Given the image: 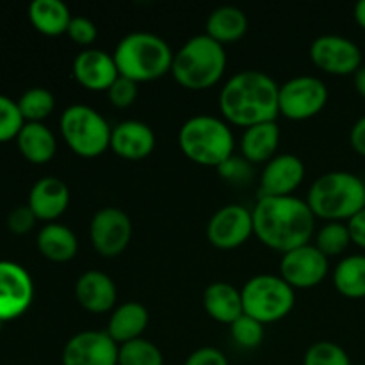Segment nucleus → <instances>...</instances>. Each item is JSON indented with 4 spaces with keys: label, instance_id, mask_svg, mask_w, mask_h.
<instances>
[{
    "label": "nucleus",
    "instance_id": "obj_3",
    "mask_svg": "<svg viewBox=\"0 0 365 365\" xmlns=\"http://www.w3.org/2000/svg\"><path fill=\"white\" fill-rule=\"evenodd\" d=\"M113 57L120 75L139 84L171 71L175 53L170 43L155 32L134 31L118 41Z\"/></svg>",
    "mask_w": 365,
    "mask_h": 365
},
{
    "label": "nucleus",
    "instance_id": "obj_17",
    "mask_svg": "<svg viewBox=\"0 0 365 365\" xmlns=\"http://www.w3.org/2000/svg\"><path fill=\"white\" fill-rule=\"evenodd\" d=\"M73 77L89 91H106L120 77L114 57L100 48H84L73 59Z\"/></svg>",
    "mask_w": 365,
    "mask_h": 365
},
{
    "label": "nucleus",
    "instance_id": "obj_32",
    "mask_svg": "<svg viewBox=\"0 0 365 365\" xmlns=\"http://www.w3.org/2000/svg\"><path fill=\"white\" fill-rule=\"evenodd\" d=\"M303 365H351L344 348L331 341H317L307 349Z\"/></svg>",
    "mask_w": 365,
    "mask_h": 365
},
{
    "label": "nucleus",
    "instance_id": "obj_42",
    "mask_svg": "<svg viewBox=\"0 0 365 365\" xmlns=\"http://www.w3.org/2000/svg\"><path fill=\"white\" fill-rule=\"evenodd\" d=\"M355 78V89L362 98H365V66H360L353 75Z\"/></svg>",
    "mask_w": 365,
    "mask_h": 365
},
{
    "label": "nucleus",
    "instance_id": "obj_21",
    "mask_svg": "<svg viewBox=\"0 0 365 365\" xmlns=\"http://www.w3.org/2000/svg\"><path fill=\"white\" fill-rule=\"evenodd\" d=\"M203 309L217 323L232 324L245 314L241 291L228 282H212L203 291Z\"/></svg>",
    "mask_w": 365,
    "mask_h": 365
},
{
    "label": "nucleus",
    "instance_id": "obj_2",
    "mask_svg": "<svg viewBox=\"0 0 365 365\" xmlns=\"http://www.w3.org/2000/svg\"><path fill=\"white\" fill-rule=\"evenodd\" d=\"M280 86L260 70L232 75L220 91V110L225 121L248 128L264 121H277Z\"/></svg>",
    "mask_w": 365,
    "mask_h": 365
},
{
    "label": "nucleus",
    "instance_id": "obj_14",
    "mask_svg": "<svg viewBox=\"0 0 365 365\" xmlns=\"http://www.w3.org/2000/svg\"><path fill=\"white\" fill-rule=\"evenodd\" d=\"M207 239L220 250H234L245 245L253 234V214L246 207L230 203L210 216L207 223Z\"/></svg>",
    "mask_w": 365,
    "mask_h": 365
},
{
    "label": "nucleus",
    "instance_id": "obj_20",
    "mask_svg": "<svg viewBox=\"0 0 365 365\" xmlns=\"http://www.w3.org/2000/svg\"><path fill=\"white\" fill-rule=\"evenodd\" d=\"M27 205L38 220L53 223L70 205V189L61 178L43 177L31 187Z\"/></svg>",
    "mask_w": 365,
    "mask_h": 365
},
{
    "label": "nucleus",
    "instance_id": "obj_38",
    "mask_svg": "<svg viewBox=\"0 0 365 365\" xmlns=\"http://www.w3.org/2000/svg\"><path fill=\"white\" fill-rule=\"evenodd\" d=\"M36 221H38V217L34 216L31 207L21 205L11 210L9 216H7V227H9V230L13 232V234L24 235L34 228Z\"/></svg>",
    "mask_w": 365,
    "mask_h": 365
},
{
    "label": "nucleus",
    "instance_id": "obj_7",
    "mask_svg": "<svg viewBox=\"0 0 365 365\" xmlns=\"http://www.w3.org/2000/svg\"><path fill=\"white\" fill-rule=\"evenodd\" d=\"M64 143L81 157H98L110 148L113 127L109 121L93 107L73 103L66 107L59 120Z\"/></svg>",
    "mask_w": 365,
    "mask_h": 365
},
{
    "label": "nucleus",
    "instance_id": "obj_9",
    "mask_svg": "<svg viewBox=\"0 0 365 365\" xmlns=\"http://www.w3.org/2000/svg\"><path fill=\"white\" fill-rule=\"evenodd\" d=\"M328 102V88L319 77L298 75L280 86L278 107L280 114L294 121L309 120L324 109Z\"/></svg>",
    "mask_w": 365,
    "mask_h": 365
},
{
    "label": "nucleus",
    "instance_id": "obj_35",
    "mask_svg": "<svg viewBox=\"0 0 365 365\" xmlns=\"http://www.w3.org/2000/svg\"><path fill=\"white\" fill-rule=\"evenodd\" d=\"M138 95H139L138 82L132 81V78L123 77V75H120V77L113 82V86L107 89L109 102L113 103L114 107H118V109H127V107H130L132 103L135 102V98H138Z\"/></svg>",
    "mask_w": 365,
    "mask_h": 365
},
{
    "label": "nucleus",
    "instance_id": "obj_26",
    "mask_svg": "<svg viewBox=\"0 0 365 365\" xmlns=\"http://www.w3.org/2000/svg\"><path fill=\"white\" fill-rule=\"evenodd\" d=\"M38 248L41 255L52 262H68L77 255L78 239L70 227L53 221L39 230Z\"/></svg>",
    "mask_w": 365,
    "mask_h": 365
},
{
    "label": "nucleus",
    "instance_id": "obj_28",
    "mask_svg": "<svg viewBox=\"0 0 365 365\" xmlns=\"http://www.w3.org/2000/svg\"><path fill=\"white\" fill-rule=\"evenodd\" d=\"M334 285L349 299L365 298V255L344 257L334 269Z\"/></svg>",
    "mask_w": 365,
    "mask_h": 365
},
{
    "label": "nucleus",
    "instance_id": "obj_36",
    "mask_svg": "<svg viewBox=\"0 0 365 365\" xmlns=\"http://www.w3.org/2000/svg\"><path fill=\"white\" fill-rule=\"evenodd\" d=\"M66 34L70 36L77 45L89 48V45H93L95 39L98 38V29H96L95 21H93L91 18L77 14V16H71Z\"/></svg>",
    "mask_w": 365,
    "mask_h": 365
},
{
    "label": "nucleus",
    "instance_id": "obj_39",
    "mask_svg": "<svg viewBox=\"0 0 365 365\" xmlns=\"http://www.w3.org/2000/svg\"><path fill=\"white\" fill-rule=\"evenodd\" d=\"M184 365H230L228 359L221 349L212 348V346H203V348L195 349L187 356Z\"/></svg>",
    "mask_w": 365,
    "mask_h": 365
},
{
    "label": "nucleus",
    "instance_id": "obj_15",
    "mask_svg": "<svg viewBox=\"0 0 365 365\" xmlns=\"http://www.w3.org/2000/svg\"><path fill=\"white\" fill-rule=\"evenodd\" d=\"M34 284L24 266L0 260V323L16 319L31 307Z\"/></svg>",
    "mask_w": 365,
    "mask_h": 365
},
{
    "label": "nucleus",
    "instance_id": "obj_13",
    "mask_svg": "<svg viewBox=\"0 0 365 365\" xmlns=\"http://www.w3.org/2000/svg\"><path fill=\"white\" fill-rule=\"evenodd\" d=\"M120 344L107 331L84 330L68 339L63 348V365H118Z\"/></svg>",
    "mask_w": 365,
    "mask_h": 365
},
{
    "label": "nucleus",
    "instance_id": "obj_37",
    "mask_svg": "<svg viewBox=\"0 0 365 365\" xmlns=\"http://www.w3.org/2000/svg\"><path fill=\"white\" fill-rule=\"evenodd\" d=\"M217 173L232 184H248L252 178V164L245 157L232 155L230 159L217 166Z\"/></svg>",
    "mask_w": 365,
    "mask_h": 365
},
{
    "label": "nucleus",
    "instance_id": "obj_33",
    "mask_svg": "<svg viewBox=\"0 0 365 365\" xmlns=\"http://www.w3.org/2000/svg\"><path fill=\"white\" fill-rule=\"evenodd\" d=\"M230 335L237 346L245 349L259 348L264 341V324L242 314L230 324Z\"/></svg>",
    "mask_w": 365,
    "mask_h": 365
},
{
    "label": "nucleus",
    "instance_id": "obj_6",
    "mask_svg": "<svg viewBox=\"0 0 365 365\" xmlns=\"http://www.w3.org/2000/svg\"><path fill=\"white\" fill-rule=\"evenodd\" d=\"M178 146L189 160L217 168L234 155V132L223 118L196 114L187 118L178 130Z\"/></svg>",
    "mask_w": 365,
    "mask_h": 365
},
{
    "label": "nucleus",
    "instance_id": "obj_22",
    "mask_svg": "<svg viewBox=\"0 0 365 365\" xmlns=\"http://www.w3.org/2000/svg\"><path fill=\"white\" fill-rule=\"evenodd\" d=\"M280 143V127L277 121H264L245 128L241 138L242 157L250 164H266L277 155Z\"/></svg>",
    "mask_w": 365,
    "mask_h": 365
},
{
    "label": "nucleus",
    "instance_id": "obj_30",
    "mask_svg": "<svg viewBox=\"0 0 365 365\" xmlns=\"http://www.w3.org/2000/svg\"><path fill=\"white\" fill-rule=\"evenodd\" d=\"M351 242V234L344 221H327L316 234V246L327 257L341 255Z\"/></svg>",
    "mask_w": 365,
    "mask_h": 365
},
{
    "label": "nucleus",
    "instance_id": "obj_27",
    "mask_svg": "<svg viewBox=\"0 0 365 365\" xmlns=\"http://www.w3.org/2000/svg\"><path fill=\"white\" fill-rule=\"evenodd\" d=\"M29 20L45 36H61L68 31L71 13L63 0H34L29 6Z\"/></svg>",
    "mask_w": 365,
    "mask_h": 365
},
{
    "label": "nucleus",
    "instance_id": "obj_44",
    "mask_svg": "<svg viewBox=\"0 0 365 365\" xmlns=\"http://www.w3.org/2000/svg\"><path fill=\"white\" fill-rule=\"evenodd\" d=\"M0 324H2V323H0Z\"/></svg>",
    "mask_w": 365,
    "mask_h": 365
},
{
    "label": "nucleus",
    "instance_id": "obj_1",
    "mask_svg": "<svg viewBox=\"0 0 365 365\" xmlns=\"http://www.w3.org/2000/svg\"><path fill=\"white\" fill-rule=\"evenodd\" d=\"M253 214V234L264 246L287 253L309 245L316 216L307 200L296 196H260Z\"/></svg>",
    "mask_w": 365,
    "mask_h": 365
},
{
    "label": "nucleus",
    "instance_id": "obj_19",
    "mask_svg": "<svg viewBox=\"0 0 365 365\" xmlns=\"http://www.w3.org/2000/svg\"><path fill=\"white\" fill-rule=\"evenodd\" d=\"M75 298H77L78 305L88 312H109L116 305V284L103 271L89 269L78 277L77 284H75Z\"/></svg>",
    "mask_w": 365,
    "mask_h": 365
},
{
    "label": "nucleus",
    "instance_id": "obj_4",
    "mask_svg": "<svg viewBox=\"0 0 365 365\" xmlns=\"http://www.w3.org/2000/svg\"><path fill=\"white\" fill-rule=\"evenodd\" d=\"M227 70V50L207 34L189 38L175 52L171 73L185 89L203 91L223 78Z\"/></svg>",
    "mask_w": 365,
    "mask_h": 365
},
{
    "label": "nucleus",
    "instance_id": "obj_8",
    "mask_svg": "<svg viewBox=\"0 0 365 365\" xmlns=\"http://www.w3.org/2000/svg\"><path fill=\"white\" fill-rule=\"evenodd\" d=\"M242 310L262 324L277 323L294 309L296 292L280 274H255L241 289Z\"/></svg>",
    "mask_w": 365,
    "mask_h": 365
},
{
    "label": "nucleus",
    "instance_id": "obj_40",
    "mask_svg": "<svg viewBox=\"0 0 365 365\" xmlns=\"http://www.w3.org/2000/svg\"><path fill=\"white\" fill-rule=\"evenodd\" d=\"M348 228L351 234V241L365 250V207L348 221Z\"/></svg>",
    "mask_w": 365,
    "mask_h": 365
},
{
    "label": "nucleus",
    "instance_id": "obj_18",
    "mask_svg": "<svg viewBox=\"0 0 365 365\" xmlns=\"http://www.w3.org/2000/svg\"><path fill=\"white\" fill-rule=\"evenodd\" d=\"M155 132L148 123L139 120H125L114 125L110 148L127 160H141L155 148Z\"/></svg>",
    "mask_w": 365,
    "mask_h": 365
},
{
    "label": "nucleus",
    "instance_id": "obj_23",
    "mask_svg": "<svg viewBox=\"0 0 365 365\" xmlns=\"http://www.w3.org/2000/svg\"><path fill=\"white\" fill-rule=\"evenodd\" d=\"M148 319L150 316L145 305L138 302H127L113 310L106 331L118 344H125L143 337L148 327Z\"/></svg>",
    "mask_w": 365,
    "mask_h": 365
},
{
    "label": "nucleus",
    "instance_id": "obj_11",
    "mask_svg": "<svg viewBox=\"0 0 365 365\" xmlns=\"http://www.w3.org/2000/svg\"><path fill=\"white\" fill-rule=\"evenodd\" d=\"M310 59L330 75H355L362 66V50L346 36L323 34L310 45Z\"/></svg>",
    "mask_w": 365,
    "mask_h": 365
},
{
    "label": "nucleus",
    "instance_id": "obj_29",
    "mask_svg": "<svg viewBox=\"0 0 365 365\" xmlns=\"http://www.w3.org/2000/svg\"><path fill=\"white\" fill-rule=\"evenodd\" d=\"M18 107H20V113L24 116L25 123L32 121V123H43L45 118H48L52 114V110L56 109V96L52 91H48L46 88L41 86H36V88L27 89L24 95L18 100Z\"/></svg>",
    "mask_w": 365,
    "mask_h": 365
},
{
    "label": "nucleus",
    "instance_id": "obj_25",
    "mask_svg": "<svg viewBox=\"0 0 365 365\" xmlns=\"http://www.w3.org/2000/svg\"><path fill=\"white\" fill-rule=\"evenodd\" d=\"M16 143L21 155L34 164L48 163L57 152L56 135L45 123L27 121L16 135Z\"/></svg>",
    "mask_w": 365,
    "mask_h": 365
},
{
    "label": "nucleus",
    "instance_id": "obj_41",
    "mask_svg": "<svg viewBox=\"0 0 365 365\" xmlns=\"http://www.w3.org/2000/svg\"><path fill=\"white\" fill-rule=\"evenodd\" d=\"M349 143L359 155L365 157V116L359 118L349 130Z\"/></svg>",
    "mask_w": 365,
    "mask_h": 365
},
{
    "label": "nucleus",
    "instance_id": "obj_16",
    "mask_svg": "<svg viewBox=\"0 0 365 365\" xmlns=\"http://www.w3.org/2000/svg\"><path fill=\"white\" fill-rule=\"evenodd\" d=\"M305 178V164L294 153H277L260 173V196H292Z\"/></svg>",
    "mask_w": 365,
    "mask_h": 365
},
{
    "label": "nucleus",
    "instance_id": "obj_43",
    "mask_svg": "<svg viewBox=\"0 0 365 365\" xmlns=\"http://www.w3.org/2000/svg\"><path fill=\"white\" fill-rule=\"evenodd\" d=\"M353 16H355L356 24H359L362 29H365V0H359V2L355 4Z\"/></svg>",
    "mask_w": 365,
    "mask_h": 365
},
{
    "label": "nucleus",
    "instance_id": "obj_34",
    "mask_svg": "<svg viewBox=\"0 0 365 365\" xmlns=\"http://www.w3.org/2000/svg\"><path fill=\"white\" fill-rule=\"evenodd\" d=\"M25 125L18 102L6 95H0V143L9 141L20 134Z\"/></svg>",
    "mask_w": 365,
    "mask_h": 365
},
{
    "label": "nucleus",
    "instance_id": "obj_31",
    "mask_svg": "<svg viewBox=\"0 0 365 365\" xmlns=\"http://www.w3.org/2000/svg\"><path fill=\"white\" fill-rule=\"evenodd\" d=\"M118 365H164V356L152 341L141 337L120 344Z\"/></svg>",
    "mask_w": 365,
    "mask_h": 365
},
{
    "label": "nucleus",
    "instance_id": "obj_10",
    "mask_svg": "<svg viewBox=\"0 0 365 365\" xmlns=\"http://www.w3.org/2000/svg\"><path fill=\"white\" fill-rule=\"evenodd\" d=\"M89 239L93 248L102 257H118L127 250L132 239L130 216L118 207L96 210L89 223Z\"/></svg>",
    "mask_w": 365,
    "mask_h": 365
},
{
    "label": "nucleus",
    "instance_id": "obj_24",
    "mask_svg": "<svg viewBox=\"0 0 365 365\" xmlns=\"http://www.w3.org/2000/svg\"><path fill=\"white\" fill-rule=\"evenodd\" d=\"M248 16L241 7L220 6L207 16L205 34L221 45L241 39L248 31Z\"/></svg>",
    "mask_w": 365,
    "mask_h": 365
},
{
    "label": "nucleus",
    "instance_id": "obj_12",
    "mask_svg": "<svg viewBox=\"0 0 365 365\" xmlns=\"http://www.w3.org/2000/svg\"><path fill=\"white\" fill-rule=\"evenodd\" d=\"M330 262L316 245H303L284 253L280 260V277L292 289H312L327 278Z\"/></svg>",
    "mask_w": 365,
    "mask_h": 365
},
{
    "label": "nucleus",
    "instance_id": "obj_5",
    "mask_svg": "<svg viewBox=\"0 0 365 365\" xmlns=\"http://www.w3.org/2000/svg\"><path fill=\"white\" fill-rule=\"evenodd\" d=\"M307 203L321 220L349 221L365 207V182L349 171H328L310 185Z\"/></svg>",
    "mask_w": 365,
    "mask_h": 365
}]
</instances>
